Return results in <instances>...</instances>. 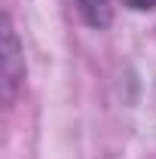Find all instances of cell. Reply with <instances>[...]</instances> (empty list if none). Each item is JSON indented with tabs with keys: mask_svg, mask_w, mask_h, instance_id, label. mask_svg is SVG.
<instances>
[{
	"mask_svg": "<svg viewBox=\"0 0 156 159\" xmlns=\"http://www.w3.org/2000/svg\"><path fill=\"white\" fill-rule=\"evenodd\" d=\"M129 9H138V12H144V9H156V0H122Z\"/></svg>",
	"mask_w": 156,
	"mask_h": 159,
	"instance_id": "3",
	"label": "cell"
},
{
	"mask_svg": "<svg viewBox=\"0 0 156 159\" xmlns=\"http://www.w3.org/2000/svg\"><path fill=\"white\" fill-rule=\"evenodd\" d=\"M77 12L83 16V21L89 28H107L110 25V0H74Z\"/></svg>",
	"mask_w": 156,
	"mask_h": 159,
	"instance_id": "2",
	"label": "cell"
},
{
	"mask_svg": "<svg viewBox=\"0 0 156 159\" xmlns=\"http://www.w3.org/2000/svg\"><path fill=\"white\" fill-rule=\"evenodd\" d=\"M3 40H6V58H3V83H6V98H12L16 86H19L25 67H19L21 52H19V40H16V31L6 19V28H3Z\"/></svg>",
	"mask_w": 156,
	"mask_h": 159,
	"instance_id": "1",
	"label": "cell"
}]
</instances>
